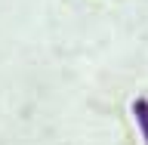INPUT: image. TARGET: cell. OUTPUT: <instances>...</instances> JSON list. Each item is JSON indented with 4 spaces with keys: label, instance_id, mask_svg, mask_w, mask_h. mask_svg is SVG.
<instances>
[{
    "label": "cell",
    "instance_id": "6da1fadb",
    "mask_svg": "<svg viewBox=\"0 0 148 145\" xmlns=\"http://www.w3.org/2000/svg\"><path fill=\"white\" fill-rule=\"evenodd\" d=\"M133 118H136L139 133H142V139H145V145H148V99H136L133 102Z\"/></svg>",
    "mask_w": 148,
    "mask_h": 145
}]
</instances>
